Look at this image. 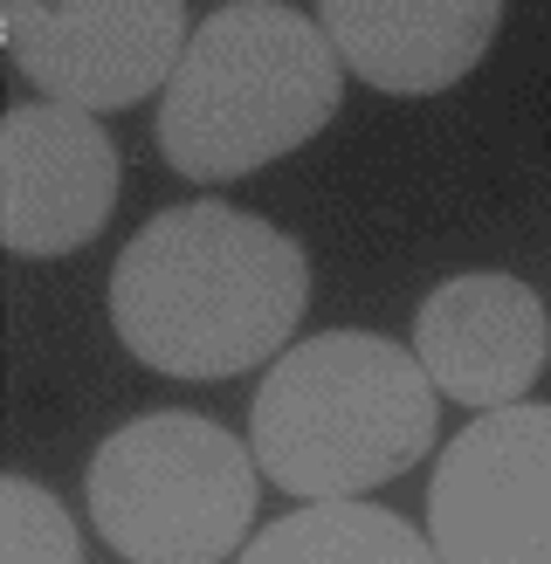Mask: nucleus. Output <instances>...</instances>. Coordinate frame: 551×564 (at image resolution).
<instances>
[{
  "label": "nucleus",
  "mask_w": 551,
  "mask_h": 564,
  "mask_svg": "<svg viewBox=\"0 0 551 564\" xmlns=\"http://www.w3.org/2000/svg\"><path fill=\"white\" fill-rule=\"evenodd\" d=\"M0 564H83L76 523L63 517V502L42 482H28V475L0 482Z\"/></svg>",
  "instance_id": "9b49d317"
},
{
  "label": "nucleus",
  "mask_w": 551,
  "mask_h": 564,
  "mask_svg": "<svg viewBox=\"0 0 551 564\" xmlns=\"http://www.w3.org/2000/svg\"><path fill=\"white\" fill-rule=\"evenodd\" d=\"M413 358L428 365L441 400L504 413L523 406L551 358V317L531 282L504 269L449 275L441 290L413 310Z\"/></svg>",
  "instance_id": "6e6552de"
},
{
  "label": "nucleus",
  "mask_w": 551,
  "mask_h": 564,
  "mask_svg": "<svg viewBox=\"0 0 551 564\" xmlns=\"http://www.w3.org/2000/svg\"><path fill=\"white\" fill-rule=\"evenodd\" d=\"M345 69L317 21L283 0H235L193 28L173 83L159 97V159L180 180L214 186L262 173L269 159L338 118Z\"/></svg>",
  "instance_id": "7ed1b4c3"
},
{
  "label": "nucleus",
  "mask_w": 551,
  "mask_h": 564,
  "mask_svg": "<svg viewBox=\"0 0 551 564\" xmlns=\"http://www.w3.org/2000/svg\"><path fill=\"white\" fill-rule=\"evenodd\" d=\"M241 564H441L434 544L393 510L372 502H303L296 517L269 523Z\"/></svg>",
  "instance_id": "9d476101"
},
{
  "label": "nucleus",
  "mask_w": 551,
  "mask_h": 564,
  "mask_svg": "<svg viewBox=\"0 0 551 564\" xmlns=\"http://www.w3.org/2000/svg\"><path fill=\"white\" fill-rule=\"evenodd\" d=\"M338 63L386 97H441L489 55L504 0H317Z\"/></svg>",
  "instance_id": "1a4fd4ad"
},
{
  "label": "nucleus",
  "mask_w": 551,
  "mask_h": 564,
  "mask_svg": "<svg viewBox=\"0 0 551 564\" xmlns=\"http://www.w3.org/2000/svg\"><path fill=\"white\" fill-rule=\"evenodd\" d=\"M428 544L441 564H551V406L483 413L441 447Z\"/></svg>",
  "instance_id": "39448f33"
},
{
  "label": "nucleus",
  "mask_w": 551,
  "mask_h": 564,
  "mask_svg": "<svg viewBox=\"0 0 551 564\" xmlns=\"http://www.w3.org/2000/svg\"><path fill=\"white\" fill-rule=\"evenodd\" d=\"M0 28L42 104L90 118L165 90L193 42L180 0H0Z\"/></svg>",
  "instance_id": "423d86ee"
},
{
  "label": "nucleus",
  "mask_w": 551,
  "mask_h": 564,
  "mask_svg": "<svg viewBox=\"0 0 551 564\" xmlns=\"http://www.w3.org/2000/svg\"><path fill=\"white\" fill-rule=\"evenodd\" d=\"M434 447L428 365L379 330H324L269 365L248 406V455L303 502H358Z\"/></svg>",
  "instance_id": "f03ea898"
},
{
  "label": "nucleus",
  "mask_w": 551,
  "mask_h": 564,
  "mask_svg": "<svg viewBox=\"0 0 551 564\" xmlns=\"http://www.w3.org/2000/svg\"><path fill=\"white\" fill-rule=\"evenodd\" d=\"M256 455L207 413H138L90 455V523L131 564H220L256 523Z\"/></svg>",
  "instance_id": "20e7f679"
},
{
  "label": "nucleus",
  "mask_w": 551,
  "mask_h": 564,
  "mask_svg": "<svg viewBox=\"0 0 551 564\" xmlns=\"http://www.w3.org/2000/svg\"><path fill=\"white\" fill-rule=\"evenodd\" d=\"M303 303L311 262L296 235L220 200L152 214L110 269V324L165 379H235L283 358Z\"/></svg>",
  "instance_id": "f257e3e1"
},
{
  "label": "nucleus",
  "mask_w": 551,
  "mask_h": 564,
  "mask_svg": "<svg viewBox=\"0 0 551 564\" xmlns=\"http://www.w3.org/2000/svg\"><path fill=\"white\" fill-rule=\"evenodd\" d=\"M118 207V145L90 110L14 104L0 118V241L8 256L48 262L97 241Z\"/></svg>",
  "instance_id": "0eeeda50"
}]
</instances>
